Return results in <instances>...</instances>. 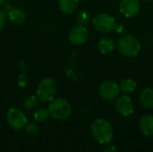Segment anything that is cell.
I'll return each mask as SVG.
<instances>
[{
  "label": "cell",
  "instance_id": "6da1fadb",
  "mask_svg": "<svg viewBox=\"0 0 153 152\" xmlns=\"http://www.w3.org/2000/svg\"><path fill=\"white\" fill-rule=\"evenodd\" d=\"M91 133L100 144L108 143L114 137V131L110 123L103 118H98L93 121Z\"/></svg>",
  "mask_w": 153,
  "mask_h": 152
},
{
  "label": "cell",
  "instance_id": "7a4b0ae2",
  "mask_svg": "<svg viewBox=\"0 0 153 152\" xmlns=\"http://www.w3.org/2000/svg\"><path fill=\"white\" fill-rule=\"evenodd\" d=\"M118 51L126 57H135L141 51L140 40L134 35H124L117 43Z\"/></svg>",
  "mask_w": 153,
  "mask_h": 152
},
{
  "label": "cell",
  "instance_id": "3957f363",
  "mask_svg": "<svg viewBox=\"0 0 153 152\" xmlns=\"http://www.w3.org/2000/svg\"><path fill=\"white\" fill-rule=\"evenodd\" d=\"M49 115L59 121L66 120L72 114V107L70 103L62 98L53 99L48 105Z\"/></svg>",
  "mask_w": 153,
  "mask_h": 152
},
{
  "label": "cell",
  "instance_id": "277c9868",
  "mask_svg": "<svg viewBox=\"0 0 153 152\" xmlns=\"http://www.w3.org/2000/svg\"><path fill=\"white\" fill-rule=\"evenodd\" d=\"M56 90L57 85L56 81L52 78H45L39 82L37 88L36 95L37 98L41 101H51L55 98Z\"/></svg>",
  "mask_w": 153,
  "mask_h": 152
},
{
  "label": "cell",
  "instance_id": "5b68a950",
  "mask_svg": "<svg viewBox=\"0 0 153 152\" xmlns=\"http://www.w3.org/2000/svg\"><path fill=\"white\" fill-rule=\"evenodd\" d=\"M92 24L95 30L101 33H109L114 30L116 20L108 13H101L95 15L92 19Z\"/></svg>",
  "mask_w": 153,
  "mask_h": 152
},
{
  "label": "cell",
  "instance_id": "8992f818",
  "mask_svg": "<svg viewBox=\"0 0 153 152\" xmlns=\"http://www.w3.org/2000/svg\"><path fill=\"white\" fill-rule=\"evenodd\" d=\"M6 120L8 125L14 130H20L25 127L28 123L27 116L18 108H12L7 111Z\"/></svg>",
  "mask_w": 153,
  "mask_h": 152
},
{
  "label": "cell",
  "instance_id": "52a82bcc",
  "mask_svg": "<svg viewBox=\"0 0 153 152\" xmlns=\"http://www.w3.org/2000/svg\"><path fill=\"white\" fill-rule=\"evenodd\" d=\"M100 96L107 101L116 100L120 93L119 86L113 81H106L103 82L99 88Z\"/></svg>",
  "mask_w": 153,
  "mask_h": 152
},
{
  "label": "cell",
  "instance_id": "ba28073f",
  "mask_svg": "<svg viewBox=\"0 0 153 152\" xmlns=\"http://www.w3.org/2000/svg\"><path fill=\"white\" fill-rule=\"evenodd\" d=\"M89 37V32L88 30L85 26H75L74 27L68 35L69 41L75 46H81L84 44Z\"/></svg>",
  "mask_w": 153,
  "mask_h": 152
},
{
  "label": "cell",
  "instance_id": "9c48e42d",
  "mask_svg": "<svg viewBox=\"0 0 153 152\" xmlns=\"http://www.w3.org/2000/svg\"><path fill=\"white\" fill-rule=\"evenodd\" d=\"M141 8L140 0H121L119 4V12L126 17L135 16Z\"/></svg>",
  "mask_w": 153,
  "mask_h": 152
},
{
  "label": "cell",
  "instance_id": "30bf717a",
  "mask_svg": "<svg viewBox=\"0 0 153 152\" xmlns=\"http://www.w3.org/2000/svg\"><path fill=\"white\" fill-rule=\"evenodd\" d=\"M116 109L123 116H129L134 113V102L132 99L124 94L123 96L117 99Z\"/></svg>",
  "mask_w": 153,
  "mask_h": 152
},
{
  "label": "cell",
  "instance_id": "8fae6325",
  "mask_svg": "<svg viewBox=\"0 0 153 152\" xmlns=\"http://www.w3.org/2000/svg\"><path fill=\"white\" fill-rule=\"evenodd\" d=\"M139 128L145 136L153 135V116L144 115L139 121Z\"/></svg>",
  "mask_w": 153,
  "mask_h": 152
},
{
  "label": "cell",
  "instance_id": "7c38bea8",
  "mask_svg": "<svg viewBox=\"0 0 153 152\" xmlns=\"http://www.w3.org/2000/svg\"><path fill=\"white\" fill-rule=\"evenodd\" d=\"M139 100L144 108L146 109L153 108V89L152 88L143 89L139 95Z\"/></svg>",
  "mask_w": 153,
  "mask_h": 152
},
{
  "label": "cell",
  "instance_id": "4fadbf2b",
  "mask_svg": "<svg viewBox=\"0 0 153 152\" xmlns=\"http://www.w3.org/2000/svg\"><path fill=\"white\" fill-rule=\"evenodd\" d=\"M7 18L12 23L19 25V24H22L25 21L26 15H25V13L21 8L13 7L9 10L7 13Z\"/></svg>",
  "mask_w": 153,
  "mask_h": 152
},
{
  "label": "cell",
  "instance_id": "5bb4252c",
  "mask_svg": "<svg viewBox=\"0 0 153 152\" xmlns=\"http://www.w3.org/2000/svg\"><path fill=\"white\" fill-rule=\"evenodd\" d=\"M116 47V43L111 38L104 37L100 39L98 42V48L102 54H108L114 51Z\"/></svg>",
  "mask_w": 153,
  "mask_h": 152
},
{
  "label": "cell",
  "instance_id": "9a60e30c",
  "mask_svg": "<svg viewBox=\"0 0 153 152\" xmlns=\"http://www.w3.org/2000/svg\"><path fill=\"white\" fill-rule=\"evenodd\" d=\"M78 3L79 0H59L58 6L64 13L70 14L77 9Z\"/></svg>",
  "mask_w": 153,
  "mask_h": 152
},
{
  "label": "cell",
  "instance_id": "2e32d148",
  "mask_svg": "<svg viewBox=\"0 0 153 152\" xmlns=\"http://www.w3.org/2000/svg\"><path fill=\"white\" fill-rule=\"evenodd\" d=\"M118 86H119L120 91L122 93L127 95V94L133 93L135 90V89L137 87V83H136V82L134 79L126 78V79L122 80Z\"/></svg>",
  "mask_w": 153,
  "mask_h": 152
},
{
  "label": "cell",
  "instance_id": "e0dca14e",
  "mask_svg": "<svg viewBox=\"0 0 153 152\" xmlns=\"http://www.w3.org/2000/svg\"><path fill=\"white\" fill-rule=\"evenodd\" d=\"M91 21V14L87 10H81L76 15V22L80 26H86Z\"/></svg>",
  "mask_w": 153,
  "mask_h": 152
},
{
  "label": "cell",
  "instance_id": "ac0fdd59",
  "mask_svg": "<svg viewBox=\"0 0 153 152\" xmlns=\"http://www.w3.org/2000/svg\"><path fill=\"white\" fill-rule=\"evenodd\" d=\"M49 112H48V109H46V108H37L34 113H33V118L36 122H45L48 116H49Z\"/></svg>",
  "mask_w": 153,
  "mask_h": 152
},
{
  "label": "cell",
  "instance_id": "d6986e66",
  "mask_svg": "<svg viewBox=\"0 0 153 152\" xmlns=\"http://www.w3.org/2000/svg\"><path fill=\"white\" fill-rule=\"evenodd\" d=\"M38 100H39V99L37 98V96H34V95L29 96L24 99V100L22 102V106L25 109H28V110L33 109L38 106V103H39Z\"/></svg>",
  "mask_w": 153,
  "mask_h": 152
},
{
  "label": "cell",
  "instance_id": "ffe728a7",
  "mask_svg": "<svg viewBox=\"0 0 153 152\" xmlns=\"http://www.w3.org/2000/svg\"><path fill=\"white\" fill-rule=\"evenodd\" d=\"M25 130L29 134L35 135L39 133V126L35 123H27L25 125Z\"/></svg>",
  "mask_w": 153,
  "mask_h": 152
},
{
  "label": "cell",
  "instance_id": "44dd1931",
  "mask_svg": "<svg viewBox=\"0 0 153 152\" xmlns=\"http://www.w3.org/2000/svg\"><path fill=\"white\" fill-rule=\"evenodd\" d=\"M5 21H6V14L4 13V11H2L0 9V31L3 30V28L4 27L5 24Z\"/></svg>",
  "mask_w": 153,
  "mask_h": 152
},
{
  "label": "cell",
  "instance_id": "7402d4cb",
  "mask_svg": "<svg viewBox=\"0 0 153 152\" xmlns=\"http://www.w3.org/2000/svg\"><path fill=\"white\" fill-rule=\"evenodd\" d=\"M114 30H116L117 33H118V34H120V35L125 34V32H126V27H125L123 24H117V23H116V25H115Z\"/></svg>",
  "mask_w": 153,
  "mask_h": 152
},
{
  "label": "cell",
  "instance_id": "603a6c76",
  "mask_svg": "<svg viewBox=\"0 0 153 152\" xmlns=\"http://www.w3.org/2000/svg\"><path fill=\"white\" fill-rule=\"evenodd\" d=\"M104 152H118L117 148L115 146H108L105 150H104Z\"/></svg>",
  "mask_w": 153,
  "mask_h": 152
},
{
  "label": "cell",
  "instance_id": "cb8c5ba5",
  "mask_svg": "<svg viewBox=\"0 0 153 152\" xmlns=\"http://www.w3.org/2000/svg\"><path fill=\"white\" fill-rule=\"evenodd\" d=\"M3 2H4V0H0V5H1L2 4H3Z\"/></svg>",
  "mask_w": 153,
  "mask_h": 152
},
{
  "label": "cell",
  "instance_id": "d4e9b609",
  "mask_svg": "<svg viewBox=\"0 0 153 152\" xmlns=\"http://www.w3.org/2000/svg\"><path fill=\"white\" fill-rule=\"evenodd\" d=\"M141 1H144V2H149V1H152V0H141Z\"/></svg>",
  "mask_w": 153,
  "mask_h": 152
}]
</instances>
